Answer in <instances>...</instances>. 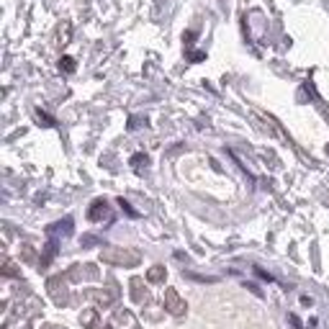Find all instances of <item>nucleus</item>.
Instances as JSON below:
<instances>
[{
  "label": "nucleus",
  "mask_w": 329,
  "mask_h": 329,
  "mask_svg": "<svg viewBox=\"0 0 329 329\" xmlns=\"http://www.w3.org/2000/svg\"><path fill=\"white\" fill-rule=\"evenodd\" d=\"M142 255L136 250H126V247H103L100 250V262L118 265V268H136Z\"/></svg>",
  "instance_id": "1"
},
{
  "label": "nucleus",
  "mask_w": 329,
  "mask_h": 329,
  "mask_svg": "<svg viewBox=\"0 0 329 329\" xmlns=\"http://www.w3.org/2000/svg\"><path fill=\"white\" fill-rule=\"evenodd\" d=\"M47 291H49V296H52V301L57 306H65L67 301H70V291H67V283L62 280V275L49 278L47 280Z\"/></svg>",
  "instance_id": "2"
},
{
  "label": "nucleus",
  "mask_w": 329,
  "mask_h": 329,
  "mask_svg": "<svg viewBox=\"0 0 329 329\" xmlns=\"http://www.w3.org/2000/svg\"><path fill=\"white\" fill-rule=\"evenodd\" d=\"M164 309L172 314V316H180L183 311H185V304H183V298L175 288H167L164 291Z\"/></svg>",
  "instance_id": "3"
},
{
  "label": "nucleus",
  "mask_w": 329,
  "mask_h": 329,
  "mask_svg": "<svg viewBox=\"0 0 329 329\" xmlns=\"http://www.w3.org/2000/svg\"><path fill=\"white\" fill-rule=\"evenodd\" d=\"M108 203L103 198H98V201H93V203H90V208H88V219L90 221H103V219H108Z\"/></svg>",
  "instance_id": "4"
},
{
  "label": "nucleus",
  "mask_w": 329,
  "mask_h": 329,
  "mask_svg": "<svg viewBox=\"0 0 329 329\" xmlns=\"http://www.w3.org/2000/svg\"><path fill=\"white\" fill-rule=\"evenodd\" d=\"M131 298H134V304H144L149 298V291L144 288L142 278H131Z\"/></svg>",
  "instance_id": "5"
},
{
  "label": "nucleus",
  "mask_w": 329,
  "mask_h": 329,
  "mask_svg": "<svg viewBox=\"0 0 329 329\" xmlns=\"http://www.w3.org/2000/svg\"><path fill=\"white\" fill-rule=\"evenodd\" d=\"M80 324L88 327V329L98 327V311H95V309H85V311L80 314Z\"/></svg>",
  "instance_id": "6"
},
{
  "label": "nucleus",
  "mask_w": 329,
  "mask_h": 329,
  "mask_svg": "<svg viewBox=\"0 0 329 329\" xmlns=\"http://www.w3.org/2000/svg\"><path fill=\"white\" fill-rule=\"evenodd\" d=\"M164 275H167V273H164L162 265H154V268H149V273H147V280L149 283H162Z\"/></svg>",
  "instance_id": "7"
},
{
  "label": "nucleus",
  "mask_w": 329,
  "mask_h": 329,
  "mask_svg": "<svg viewBox=\"0 0 329 329\" xmlns=\"http://www.w3.org/2000/svg\"><path fill=\"white\" fill-rule=\"evenodd\" d=\"M54 255H57V239H52L47 244V250H44V257H41V265H49L54 260Z\"/></svg>",
  "instance_id": "8"
},
{
  "label": "nucleus",
  "mask_w": 329,
  "mask_h": 329,
  "mask_svg": "<svg viewBox=\"0 0 329 329\" xmlns=\"http://www.w3.org/2000/svg\"><path fill=\"white\" fill-rule=\"evenodd\" d=\"M90 296H93L95 301H100L103 306H108L113 301V293H106V291H90Z\"/></svg>",
  "instance_id": "9"
},
{
  "label": "nucleus",
  "mask_w": 329,
  "mask_h": 329,
  "mask_svg": "<svg viewBox=\"0 0 329 329\" xmlns=\"http://www.w3.org/2000/svg\"><path fill=\"white\" fill-rule=\"evenodd\" d=\"M70 229H72V219H65L62 224H54L49 232H52V234H54V232H59V234H70Z\"/></svg>",
  "instance_id": "10"
},
{
  "label": "nucleus",
  "mask_w": 329,
  "mask_h": 329,
  "mask_svg": "<svg viewBox=\"0 0 329 329\" xmlns=\"http://www.w3.org/2000/svg\"><path fill=\"white\" fill-rule=\"evenodd\" d=\"M147 164H149V157H147V154H134V157H131V167H136V170L147 167Z\"/></svg>",
  "instance_id": "11"
},
{
  "label": "nucleus",
  "mask_w": 329,
  "mask_h": 329,
  "mask_svg": "<svg viewBox=\"0 0 329 329\" xmlns=\"http://www.w3.org/2000/svg\"><path fill=\"white\" fill-rule=\"evenodd\" d=\"M59 70L62 72H75V59H72V57H62L59 59Z\"/></svg>",
  "instance_id": "12"
},
{
  "label": "nucleus",
  "mask_w": 329,
  "mask_h": 329,
  "mask_svg": "<svg viewBox=\"0 0 329 329\" xmlns=\"http://www.w3.org/2000/svg\"><path fill=\"white\" fill-rule=\"evenodd\" d=\"M21 257H23L26 262H34V260H36V252H34V247H31V244H23V250H21Z\"/></svg>",
  "instance_id": "13"
},
{
  "label": "nucleus",
  "mask_w": 329,
  "mask_h": 329,
  "mask_svg": "<svg viewBox=\"0 0 329 329\" xmlns=\"http://www.w3.org/2000/svg\"><path fill=\"white\" fill-rule=\"evenodd\" d=\"M3 273H5V275H8V278H16V275H18L16 265H13L11 260H5V262H3Z\"/></svg>",
  "instance_id": "14"
},
{
  "label": "nucleus",
  "mask_w": 329,
  "mask_h": 329,
  "mask_svg": "<svg viewBox=\"0 0 329 329\" xmlns=\"http://www.w3.org/2000/svg\"><path fill=\"white\" fill-rule=\"evenodd\" d=\"M118 206H121V208H124V211H126V214H129V216H131V219H136V216H139V214H136V211H134V208H131L129 203H126V201H124V198H118Z\"/></svg>",
  "instance_id": "15"
},
{
  "label": "nucleus",
  "mask_w": 329,
  "mask_h": 329,
  "mask_svg": "<svg viewBox=\"0 0 329 329\" xmlns=\"http://www.w3.org/2000/svg\"><path fill=\"white\" fill-rule=\"evenodd\" d=\"M36 118H39V121H44V126H54V118L47 116V113H41V111H36Z\"/></svg>",
  "instance_id": "16"
},
{
  "label": "nucleus",
  "mask_w": 329,
  "mask_h": 329,
  "mask_svg": "<svg viewBox=\"0 0 329 329\" xmlns=\"http://www.w3.org/2000/svg\"><path fill=\"white\" fill-rule=\"evenodd\" d=\"M57 36H59V41H62V44H65V41L70 39V26L65 23V29H59V34H57Z\"/></svg>",
  "instance_id": "17"
},
{
  "label": "nucleus",
  "mask_w": 329,
  "mask_h": 329,
  "mask_svg": "<svg viewBox=\"0 0 329 329\" xmlns=\"http://www.w3.org/2000/svg\"><path fill=\"white\" fill-rule=\"evenodd\" d=\"M193 39H196V31H188L185 36H183V41H185V44H193Z\"/></svg>",
  "instance_id": "18"
},
{
  "label": "nucleus",
  "mask_w": 329,
  "mask_h": 329,
  "mask_svg": "<svg viewBox=\"0 0 329 329\" xmlns=\"http://www.w3.org/2000/svg\"><path fill=\"white\" fill-rule=\"evenodd\" d=\"M190 59H193V62H201V59H203V52H193V54H190Z\"/></svg>",
  "instance_id": "19"
},
{
  "label": "nucleus",
  "mask_w": 329,
  "mask_h": 329,
  "mask_svg": "<svg viewBox=\"0 0 329 329\" xmlns=\"http://www.w3.org/2000/svg\"><path fill=\"white\" fill-rule=\"evenodd\" d=\"M44 329H59V327H52V324H49V327H44Z\"/></svg>",
  "instance_id": "20"
}]
</instances>
